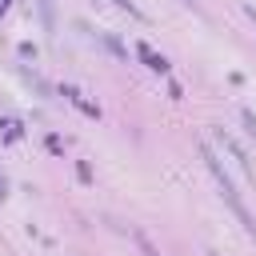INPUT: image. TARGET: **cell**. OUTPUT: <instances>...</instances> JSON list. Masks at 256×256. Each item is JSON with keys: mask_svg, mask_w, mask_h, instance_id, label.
I'll return each instance as SVG.
<instances>
[{"mask_svg": "<svg viewBox=\"0 0 256 256\" xmlns=\"http://www.w3.org/2000/svg\"><path fill=\"white\" fill-rule=\"evenodd\" d=\"M200 156H204L208 172L216 176V184H220V196H232V192H236V184H232V176L224 172V164H220V156L212 152V144H200Z\"/></svg>", "mask_w": 256, "mask_h": 256, "instance_id": "cell-1", "label": "cell"}, {"mask_svg": "<svg viewBox=\"0 0 256 256\" xmlns=\"http://www.w3.org/2000/svg\"><path fill=\"white\" fill-rule=\"evenodd\" d=\"M136 52H140V60H144L152 72H168V60H164V56H156L148 44H136Z\"/></svg>", "mask_w": 256, "mask_h": 256, "instance_id": "cell-2", "label": "cell"}, {"mask_svg": "<svg viewBox=\"0 0 256 256\" xmlns=\"http://www.w3.org/2000/svg\"><path fill=\"white\" fill-rule=\"evenodd\" d=\"M64 96H68V100H72L80 112H88V116H100V108H96L92 100H84V92H80V88H64Z\"/></svg>", "mask_w": 256, "mask_h": 256, "instance_id": "cell-3", "label": "cell"}, {"mask_svg": "<svg viewBox=\"0 0 256 256\" xmlns=\"http://www.w3.org/2000/svg\"><path fill=\"white\" fill-rule=\"evenodd\" d=\"M216 136H220V144H224V148H228V152H232V156L240 160V168H244V172H252V164H248V156H244V148H240V144H236L232 136H224V128H220Z\"/></svg>", "mask_w": 256, "mask_h": 256, "instance_id": "cell-4", "label": "cell"}, {"mask_svg": "<svg viewBox=\"0 0 256 256\" xmlns=\"http://www.w3.org/2000/svg\"><path fill=\"white\" fill-rule=\"evenodd\" d=\"M112 4H116V8H124L128 16H136V20H144V12H140V8L132 4V0H112Z\"/></svg>", "mask_w": 256, "mask_h": 256, "instance_id": "cell-5", "label": "cell"}, {"mask_svg": "<svg viewBox=\"0 0 256 256\" xmlns=\"http://www.w3.org/2000/svg\"><path fill=\"white\" fill-rule=\"evenodd\" d=\"M136 244H140V252H144V256H160V252L152 248V240H148L144 232H136Z\"/></svg>", "mask_w": 256, "mask_h": 256, "instance_id": "cell-6", "label": "cell"}, {"mask_svg": "<svg viewBox=\"0 0 256 256\" xmlns=\"http://www.w3.org/2000/svg\"><path fill=\"white\" fill-rule=\"evenodd\" d=\"M240 120H244V128H248V132H252V136H256V116H252V112H248V108H244V112H240Z\"/></svg>", "mask_w": 256, "mask_h": 256, "instance_id": "cell-7", "label": "cell"}, {"mask_svg": "<svg viewBox=\"0 0 256 256\" xmlns=\"http://www.w3.org/2000/svg\"><path fill=\"white\" fill-rule=\"evenodd\" d=\"M40 12H44V20L52 24V0H40Z\"/></svg>", "mask_w": 256, "mask_h": 256, "instance_id": "cell-8", "label": "cell"}, {"mask_svg": "<svg viewBox=\"0 0 256 256\" xmlns=\"http://www.w3.org/2000/svg\"><path fill=\"white\" fill-rule=\"evenodd\" d=\"M244 12H248V16H252V20H256V4H244Z\"/></svg>", "mask_w": 256, "mask_h": 256, "instance_id": "cell-9", "label": "cell"}, {"mask_svg": "<svg viewBox=\"0 0 256 256\" xmlns=\"http://www.w3.org/2000/svg\"><path fill=\"white\" fill-rule=\"evenodd\" d=\"M180 4H192V0H180Z\"/></svg>", "mask_w": 256, "mask_h": 256, "instance_id": "cell-10", "label": "cell"}, {"mask_svg": "<svg viewBox=\"0 0 256 256\" xmlns=\"http://www.w3.org/2000/svg\"><path fill=\"white\" fill-rule=\"evenodd\" d=\"M208 256H216V252H208Z\"/></svg>", "mask_w": 256, "mask_h": 256, "instance_id": "cell-11", "label": "cell"}]
</instances>
